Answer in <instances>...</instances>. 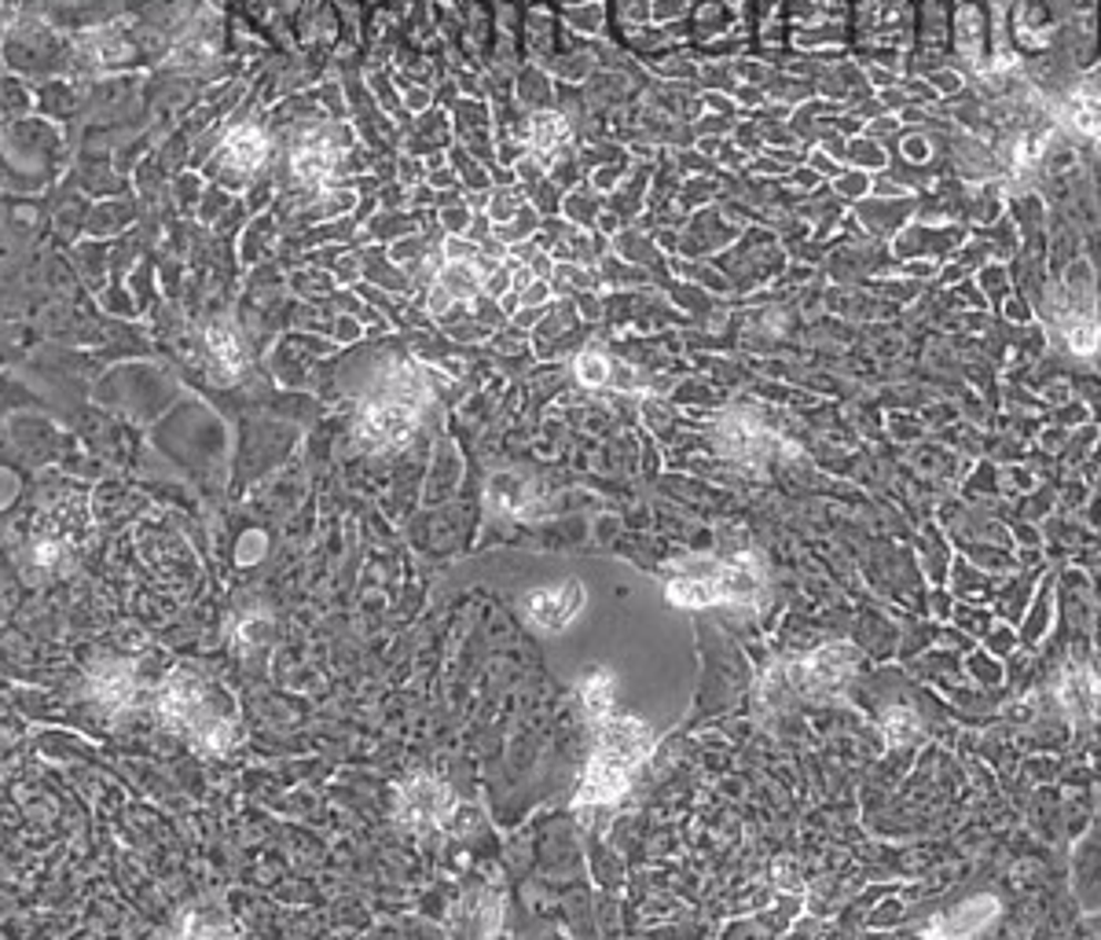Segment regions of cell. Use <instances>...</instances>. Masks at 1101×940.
Wrapping results in <instances>:
<instances>
[{"instance_id": "2", "label": "cell", "mask_w": 1101, "mask_h": 940, "mask_svg": "<svg viewBox=\"0 0 1101 940\" xmlns=\"http://www.w3.org/2000/svg\"><path fill=\"white\" fill-rule=\"evenodd\" d=\"M416 422H419V408H411L408 400H400L394 394H382L360 408L357 438L367 449H397V445H405L411 438Z\"/></svg>"}, {"instance_id": "22", "label": "cell", "mask_w": 1101, "mask_h": 940, "mask_svg": "<svg viewBox=\"0 0 1101 940\" xmlns=\"http://www.w3.org/2000/svg\"><path fill=\"white\" fill-rule=\"evenodd\" d=\"M584 702L591 706V713H610V702H614V683H610V676H606V672L591 676V680L584 683Z\"/></svg>"}, {"instance_id": "23", "label": "cell", "mask_w": 1101, "mask_h": 940, "mask_svg": "<svg viewBox=\"0 0 1101 940\" xmlns=\"http://www.w3.org/2000/svg\"><path fill=\"white\" fill-rule=\"evenodd\" d=\"M577 375H580V383H588V386L610 383V361L599 357V353H584L577 361Z\"/></svg>"}, {"instance_id": "12", "label": "cell", "mask_w": 1101, "mask_h": 940, "mask_svg": "<svg viewBox=\"0 0 1101 940\" xmlns=\"http://www.w3.org/2000/svg\"><path fill=\"white\" fill-rule=\"evenodd\" d=\"M632 783V772L614 761H602V756H591L588 775L580 783V801L591 805V801H617Z\"/></svg>"}, {"instance_id": "11", "label": "cell", "mask_w": 1101, "mask_h": 940, "mask_svg": "<svg viewBox=\"0 0 1101 940\" xmlns=\"http://www.w3.org/2000/svg\"><path fill=\"white\" fill-rule=\"evenodd\" d=\"M1058 698L1072 717L1094 713V709L1101 706V676L1094 669H1087V665H1072V669L1061 672Z\"/></svg>"}, {"instance_id": "17", "label": "cell", "mask_w": 1101, "mask_h": 940, "mask_svg": "<svg viewBox=\"0 0 1101 940\" xmlns=\"http://www.w3.org/2000/svg\"><path fill=\"white\" fill-rule=\"evenodd\" d=\"M569 140V125L562 114H536L533 125H529V144H533V152H541V155H555L562 144Z\"/></svg>"}, {"instance_id": "9", "label": "cell", "mask_w": 1101, "mask_h": 940, "mask_svg": "<svg viewBox=\"0 0 1101 940\" xmlns=\"http://www.w3.org/2000/svg\"><path fill=\"white\" fill-rule=\"evenodd\" d=\"M716 595L720 603H738V606H756L767 592V577L764 566L756 563L753 555H738L716 573Z\"/></svg>"}, {"instance_id": "18", "label": "cell", "mask_w": 1101, "mask_h": 940, "mask_svg": "<svg viewBox=\"0 0 1101 940\" xmlns=\"http://www.w3.org/2000/svg\"><path fill=\"white\" fill-rule=\"evenodd\" d=\"M664 592H669V599L675 606H713V603H720L713 577H675V581H669V588Z\"/></svg>"}, {"instance_id": "4", "label": "cell", "mask_w": 1101, "mask_h": 940, "mask_svg": "<svg viewBox=\"0 0 1101 940\" xmlns=\"http://www.w3.org/2000/svg\"><path fill=\"white\" fill-rule=\"evenodd\" d=\"M856 672V650L848 644H830V647H819L816 655L805 658L797 665L794 672V683L800 694H833L852 680Z\"/></svg>"}, {"instance_id": "1", "label": "cell", "mask_w": 1101, "mask_h": 940, "mask_svg": "<svg viewBox=\"0 0 1101 940\" xmlns=\"http://www.w3.org/2000/svg\"><path fill=\"white\" fill-rule=\"evenodd\" d=\"M88 530V511L85 500L77 497H60L55 503L41 511L38 525H33V541L30 552L38 558V566H60L66 558L77 555V547L85 541Z\"/></svg>"}, {"instance_id": "16", "label": "cell", "mask_w": 1101, "mask_h": 940, "mask_svg": "<svg viewBox=\"0 0 1101 940\" xmlns=\"http://www.w3.org/2000/svg\"><path fill=\"white\" fill-rule=\"evenodd\" d=\"M485 286V272L478 269V261H449L441 269V291L452 297H474Z\"/></svg>"}, {"instance_id": "19", "label": "cell", "mask_w": 1101, "mask_h": 940, "mask_svg": "<svg viewBox=\"0 0 1101 940\" xmlns=\"http://www.w3.org/2000/svg\"><path fill=\"white\" fill-rule=\"evenodd\" d=\"M206 342H210V349H213V357L224 364L228 372H243V342H239V335L228 324H213L210 331H206Z\"/></svg>"}, {"instance_id": "8", "label": "cell", "mask_w": 1101, "mask_h": 940, "mask_svg": "<svg viewBox=\"0 0 1101 940\" xmlns=\"http://www.w3.org/2000/svg\"><path fill=\"white\" fill-rule=\"evenodd\" d=\"M342 152H346V144H342V136L335 129L305 133L294 147V174L302 180H313V185L316 180H327L338 169Z\"/></svg>"}, {"instance_id": "14", "label": "cell", "mask_w": 1101, "mask_h": 940, "mask_svg": "<svg viewBox=\"0 0 1101 940\" xmlns=\"http://www.w3.org/2000/svg\"><path fill=\"white\" fill-rule=\"evenodd\" d=\"M133 691H136V683H133L129 665H107V669H99L96 680H92V694H96V702L107 709H125L133 702Z\"/></svg>"}, {"instance_id": "7", "label": "cell", "mask_w": 1101, "mask_h": 940, "mask_svg": "<svg viewBox=\"0 0 1101 940\" xmlns=\"http://www.w3.org/2000/svg\"><path fill=\"white\" fill-rule=\"evenodd\" d=\"M206 687L199 676H188L180 672L174 676L162 691H158V717L166 720L169 728H184V731H195L206 720Z\"/></svg>"}, {"instance_id": "6", "label": "cell", "mask_w": 1101, "mask_h": 940, "mask_svg": "<svg viewBox=\"0 0 1101 940\" xmlns=\"http://www.w3.org/2000/svg\"><path fill=\"white\" fill-rule=\"evenodd\" d=\"M580 606H584L580 581H562L558 588H536L525 595V617L536 628H544V633H562Z\"/></svg>"}, {"instance_id": "5", "label": "cell", "mask_w": 1101, "mask_h": 940, "mask_svg": "<svg viewBox=\"0 0 1101 940\" xmlns=\"http://www.w3.org/2000/svg\"><path fill=\"white\" fill-rule=\"evenodd\" d=\"M653 731L647 724H639V720L632 717H606L602 724H599V750H595V756H602V761H614V764H621L632 772L636 764H642L650 756L653 750Z\"/></svg>"}, {"instance_id": "21", "label": "cell", "mask_w": 1101, "mask_h": 940, "mask_svg": "<svg viewBox=\"0 0 1101 940\" xmlns=\"http://www.w3.org/2000/svg\"><path fill=\"white\" fill-rule=\"evenodd\" d=\"M885 735L892 746H900V742H911L918 735V717L911 713V709H892V713L885 717Z\"/></svg>"}, {"instance_id": "15", "label": "cell", "mask_w": 1101, "mask_h": 940, "mask_svg": "<svg viewBox=\"0 0 1101 940\" xmlns=\"http://www.w3.org/2000/svg\"><path fill=\"white\" fill-rule=\"evenodd\" d=\"M1065 122H1069L1076 133L1101 140V93L1098 88H1083V93L1069 96V103H1065Z\"/></svg>"}, {"instance_id": "3", "label": "cell", "mask_w": 1101, "mask_h": 940, "mask_svg": "<svg viewBox=\"0 0 1101 940\" xmlns=\"http://www.w3.org/2000/svg\"><path fill=\"white\" fill-rule=\"evenodd\" d=\"M455 812V797L452 790L438 783L430 775H416L408 779L405 790L397 797V816L400 823H408L411 831H430V827H444Z\"/></svg>"}, {"instance_id": "20", "label": "cell", "mask_w": 1101, "mask_h": 940, "mask_svg": "<svg viewBox=\"0 0 1101 940\" xmlns=\"http://www.w3.org/2000/svg\"><path fill=\"white\" fill-rule=\"evenodd\" d=\"M1061 331H1065V342H1069V349L1080 353V357L1094 353L1098 342H1101V327H1098V320H1091V316H1069Z\"/></svg>"}, {"instance_id": "10", "label": "cell", "mask_w": 1101, "mask_h": 940, "mask_svg": "<svg viewBox=\"0 0 1101 940\" xmlns=\"http://www.w3.org/2000/svg\"><path fill=\"white\" fill-rule=\"evenodd\" d=\"M720 449H724L731 460H742V463H761L764 456H767V434L761 430V422L749 419V416H738V411H731V416L720 419Z\"/></svg>"}, {"instance_id": "13", "label": "cell", "mask_w": 1101, "mask_h": 940, "mask_svg": "<svg viewBox=\"0 0 1101 940\" xmlns=\"http://www.w3.org/2000/svg\"><path fill=\"white\" fill-rule=\"evenodd\" d=\"M269 155V140L265 133L254 129V125H239V129L228 133L224 140V158L232 169H258Z\"/></svg>"}]
</instances>
